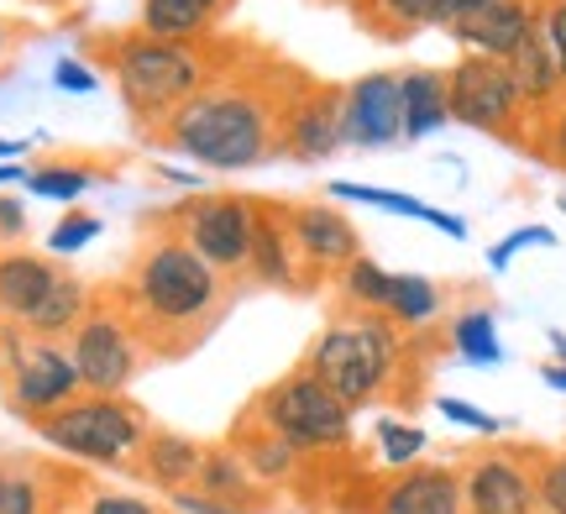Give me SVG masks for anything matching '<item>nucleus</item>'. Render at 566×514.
Masks as SVG:
<instances>
[{
  "label": "nucleus",
  "mask_w": 566,
  "mask_h": 514,
  "mask_svg": "<svg viewBox=\"0 0 566 514\" xmlns=\"http://www.w3.org/2000/svg\"><path fill=\"white\" fill-rule=\"evenodd\" d=\"M279 105H268L252 90H200L163 122L168 143L179 147L184 158H195L200 168H252L273 158L279 147Z\"/></svg>",
  "instance_id": "obj_1"
},
{
  "label": "nucleus",
  "mask_w": 566,
  "mask_h": 514,
  "mask_svg": "<svg viewBox=\"0 0 566 514\" xmlns=\"http://www.w3.org/2000/svg\"><path fill=\"white\" fill-rule=\"evenodd\" d=\"M126 289H132V310L147 321V331H158V336L163 331H179V347L226 300L221 268L205 263L179 231H153L142 242Z\"/></svg>",
  "instance_id": "obj_2"
},
{
  "label": "nucleus",
  "mask_w": 566,
  "mask_h": 514,
  "mask_svg": "<svg viewBox=\"0 0 566 514\" xmlns=\"http://www.w3.org/2000/svg\"><path fill=\"white\" fill-rule=\"evenodd\" d=\"M304 368L342 399L346 410H363L399 378L405 368V336L378 310H357V321H336L315 336Z\"/></svg>",
  "instance_id": "obj_3"
},
{
  "label": "nucleus",
  "mask_w": 566,
  "mask_h": 514,
  "mask_svg": "<svg viewBox=\"0 0 566 514\" xmlns=\"http://www.w3.org/2000/svg\"><path fill=\"white\" fill-rule=\"evenodd\" d=\"M210 59L195 42H163L147 32L116 38V84L137 122H168L189 95L205 90Z\"/></svg>",
  "instance_id": "obj_4"
},
{
  "label": "nucleus",
  "mask_w": 566,
  "mask_h": 514,
  "mask_svg": "<svg viewBox=\"0 0 566 514\" xmlns=\"http://www.w3.org/2000/svg\"><path fill=\"white\" fill-rule=\"evenodd\" d=\"M38 436L48 447H59L63 457H80L95 468H132L153 426L122 394H90V399H74L63 410L42 415Z\"/></svg>",
  "instance_id": "obj_5"
},
{
  "label": "nucleus",
  "mask_w": 566,
  "mask_h": 514,
  "mask_svg": "<svg viewBox=\"0 0 566 514\" xmlns=\"http://www.w3.org/2000/svg\"><path fill=\"white\" fill-rule=\"evenodd\" d=\"M252 420H263L294 452H342L352 441V410L325 389L310 368H294L252 405Z\"/></svg>",
  "instance_id": "obj_6"
},
{
  "label": "nucleus",
  "mask_w": 566,
  "mask_h": 514,
  "mask_svg": "<svg viewBox=\"0 0 566 514\" xmlns=\"http://www.w3.org/2000/svg\"><path fill=\"white\" fill-rule=\"evenodd\" d=\"M446 105H451V122L472 126V132H493V137H514V126L525 116L509 63L488 59V53H467L446 74Z\"/></svg>",
  "instance_id": "obj_7"
},
{
  "label": "nucleus",
  "mask_w": 566,
  "mask_h": 514,
  "mask_svg": "<svg viewBox=\"0 0 566 514\" xmlns=\"http://www.w3.org/2000/svg\"><path fill=\"white\" fill-rule=\"evenodd\" d=\"M179 237L200 252L210 268L237 273L252 263V237H258V200L242 195H195L179 210Z\"/></svg>",
  "instance_id": "obj_8"
},
{
  "label": "nucleus",
  "mask_w": 566,
  "mask_h": 514,
  "mask_svg": "<svg viewBox=\"0 0 566 514\" xmlns=\"http://www.w3.org/2000/svg\"><path fill=\"white\" fill-rule=\"evenodd\" d=\"M69 357L80 368V384L90 394H122L142 368V336L137 326L116 315V310L90 305L80 326H74V342H69Z\"/></svg>",
  "instance_id": "obj_9"
},
{
  "label": "nucleus",
  "mask_w": 566,
  "mask_h": 514,
  "mask_svg": "<svg viewBox=\"0 0 566 514\" xmlns=\"http://www.w3.org/2000/svg\"><path fill=\"white\" fill-rule=\"evenodd\" d=\"M467 514H541L535 499V457L525 452H478L462 468Z\"/></svg>",
  "instance_id": "obj_10"
},
{
  "label": "nucleus",
  "mask_w": 566,
  "mask_h": 514,
  "mask_svg": "<svg viewBox=\"0 0 566 514\" xmlns=\"http://www.w3.org/2000/svg\"><path fill=\"white\" fill-rule=\"evenodd\" d=\"M74 389H84V384H80V368H74L69 347H59V342L17 347V357H11V405L21 415H32V426H38L42 415L74 405Z\"/></svg>",
  "instance_id": "obj_11"
},
{
  "label": "nucleus",
  "mask_w": 566,
  "mask_h": 514,
  "mask_svg": "<svg viewBox=\"0 0 566 514\" xmlns=\"http://www.w3.org/2000/svg\"><path fill=\"white\" fill-rule=\"evenodd\" d=\"M342 143L363 147V153L405 143V95H399V74H363V80L346 84Z\"/></svg>",
  "instance_id": "obj_12"
},
{
  "label": "nucleus",
  "mask_w": 566,
  "mask_h": 514,
  "mask_svg": "<svg viewBox=\"0 0 566 514\" xmlns=\"http://www.w3.org/2000/svg\"><path fill=\"white\" fill-rule=\"evenodd\" d=\"M342 105H346V90H336V84L289 101L279 116V143L289 147L300 164L331 158V153L342 147Z\"/></svg>",
  "instance_id": "obj_13"
},
{
  "label": "nucleus",
  "mask_w": 566,
  "mask_h": 514,
  "mask_svg": "<svg viewBox=\"0 0 566 514\" xmlns=\"http://www.w3.org/2000/svg\"><path fill=\"white\" fill-rule=\"evenodd\" d=\"M289 231H294L304 268H336L342 273L352 258H363V237L336 206H294L289 210Z\"/></svg>",
  "instance_id": "obj_14"
},
{
  "label": "nucleus",
  "mask_w": 566,
  "mask_h": 514,
  "mask_svg": "<svg viewBox=\"0 0 566 514\" xmlns=\"http://www.w3.org/2000/svg\"><path fill=\"white\" fill-rule=\"evenodd\" d=\"M535 27H541V6H535V0H488L478 17H467L462 27H451V38L462 42L467 53L509 59Z\"/></svg>",
  "instance_id": "obj_15"
},
{
  "label": "nucleus",
  "mask_w": 566,
  "mask_h": 514,
  "mask_svg": "<svg viewBox=\"0 0 566 514\" xmlns=\"http://www.w3.org/2000/svg\"><path fill=\"white\" fill-rule=\"evenodd\" d=\"M378 514H462L457 468H405L378 499Z\"/></svg>",
  "instance_id": "obj_16"
},
{
  "label": "nucleus",
  "mask_w": 566,
  "mask_h": 514,
  "mask_svg": "<svg viewBox=\"0 0 566 514\" xmlns=\"http://www.w3.org/2000/svg\"><path fill=\"white\" fill-rule=\"evenodd\" d=\"M300 248H294V231H289V210L258 200V237H252V263L247 273L268 289H300Z\"/></svg>",
  "instance_id": "obj_17"
},
{
  "label": "nucleus",
  "mask_w": 566,
  "mask_h": 514,
  "mask_svg": "<svg viewBox=\"0 0 566 514\" xmlns=\"http://www.w3.org/2000/svg\"><path fill=\"white\" fill-rule=\"evenodd\" d=\"M200 489L195 494L205 499H221L231 510H247V514H263L268 510V489L252 478V468L242 462L237 447H205V462H200Z\"/></svg>",
  "instance_id": "obj_18"
},
{
  "label": "nucleus",
  "mask_w": 566,
  "mask_h": 514,
  "mask_svg": "<svg viewBox=\"0 0 566 514\" xmlns=\"http://www.w3.org/2000/svg\"><path fill=\"white\" fill-rule=\"evenodd\" d=\"M200 462H205V447L195 436L153 431L137 452V473L147 478V483H158L163 494H179V489H189V483L200 478Z\"/></svg>",
  "instance_id": "obj_19"
},
{
  "label": "nucleus",
  "mask_w": 566,
  "mask_h": 514,
  "mask_svg": "<svg viewBox=\"0 0 566 514\" xmlns=\"http://www.w3.org/2000/svg\"><path fill=\"white\" fill-rule=\"evenodd\" d=\"M84 315H90V289H84V279L59 273V279L48 284V294L21 315L17 326L32 331L38 342H59V336H74V326H80Z\"/></svg>",
  "instance_id": "obj_20"
},
{
  "label": "nucleus",
  "mask_w": 566,
  "mask_h": 514,
  "mask_svg": "<svg viewBox=\"0 0 566 514\" xmlns=\"http://www.w3.org/2000/svg\"><path fill=\"white\" fill-rule=\"evenodd\" d=\"M331 195L336 200H357V206H373V210H388V216H409V221H424V227L446 231L451 242H467V221L451 216V210H436L415 200V195H394V189H378V185H357V179H331Z\"/></svg>",
  "instance_id": "obj_21"
},
{
  "label": "nucleus",
  "mask_w": 566,
  "mask_h": 514,
  "mask_svg": "<svg viewBox=\"0 0 566 514\" xmlns=\"http://www.w3.org/2000/svg\"><path fill=\"white\" fill-rule=\"evenodd\" d=\"M226 0H142V32L163 42H195L205 38Z\"/></svg>",
  "instance_id": "obj_22"
},
{
  "label": "nucleus",
  "mask_w": 566,
  "mask_h": 514,
  "mask_svg": "<svg viewBox=\"0 0 566 514\" xmlns=\"http://www.w3.org/2000/svg\"><path fill=\"white\" fill-rule=\"evenodd\" d=\"M399 95H405V143H424L430 132H441L451 122L446 74H436V69H409L399 80Z\"/></svg>",
  "instance_id": "obj_23"
},
{
  "label": "nucleus",
  "mask_w": 566,
  "mask_h": 514,
  "mask_svg": "<svg viewBox=\"0 0 566 514\" xmlns=\"http://www.w3.org/2000/svg\"><path fill=\"white\" fill-rule=\"evenodd\" d=\"M509 74H514V90H520V101H525V111L530 105H546V101H556V90H562V69H556V59H551V48H546V38H541V27L530 32L514 53H509Z\"/></svg>",
  "instance_id": "obj_24"
},
{
  "label": "nucleus",
  "mask_w": 566,
  "mask_h": 514,
  "mask_svg": "<svg viewBox=\"0 0 566 514\" xmlns=\"http://www.w3.org/2000/svg\"><path fill=\"white\" fill-rule=\"evenodd\" d=\"M231 447L242 452V462L252 468V478L263 483V489H273V483H283V478H294V468H300V452L283 441V436H273L263 426V420H247L242 431L231 436Z\"/></svg>",
  "instance_id": "obj_25"
},
{
  "label": "nucleus",
  "mask_w": 566,
  "mask_h": 514,
  "mask_svg": "<svg viewBox=\"0 0 566 514\" xmlns=\"http://www.w3.org/2000/svg\"><path fill=\"white\" fill-rule=\"evenodd\" d=\"M53 279H59V268L48 263V258H38V252H6L0 258V310H11L21 321L48 294Z\"/></svg>",
  "instance_id": "obj_26"
},
{
  "label": "nucleus",
  "mask_w": 566,
  "mask_h": 514,
  "mask_svg": "<svg viewBox=\"0 0 566 514\" xmlns=\"http://www.w3.org/2000/svg\"><path fill=\"white\" fill-rule=\"evenodd\" d=\"M384 315L399 331H424L441 315V289L430 284L424 273H394V294H388Z\"/></svg>",
  "instance_id": "obj_27"
},
{
  "label": "nucleus",
  "mask_w": 566,
  "mask_h": 514,
  "mask_svg": "<svg viewBox=\"0 0 566 514\" xmlns=\"http://www.w3.org/2000/svg\"><path fill=\"white\" fill-rule=\"evenodd\" d=\"M451 347L462 352L467 363H478V368L504 363V342H499V326H493V310L488 305L462 310V315L451 321Z\"/></svg>",
  "instance_id": "obj_28"
},
{
  "label": "nucleus",
  "mask_w": 566,
  "mask_h": 514,
  "mask_svg": "<svg viewBox=\"0 0 566 514\" xmlns=\"http://www.w3.org/2000/svg\"><path fill=\"white\" fill-rule=\"evenodd\" d=\"M342 279V294H346V305L352 310H378L384 315L388 310V294H394V273H388L384 263H373V258H352V263L336 273Z\"/></svg>",
  "instance_id": "obj_29"
},
{
  "label": "nucleus",
  "mask_w": 566,
  "mask_h": 514,
  "mask_svg": "<svg viewBox=\"0 0 566 514\" xmlns=\"http://www.w3.org/2000/svg\"><path fill=\"white\" fill-rule=\"evenodd\" d=\"M441 6L446 0H367L363 17H373V27L388 32V38H409V32H420V27H436V21H441Z\"/></svg>",
  "instance_id": "obj_30"
},
{
  "label": "nucleus",
  "mask_w": 566,
  "mask_h": 514,
  "mask_svg": "<svg viewBox=\"0 0 566 514\" xmlns=\"http://www.w3.org/2000/svg\"><path fill=\"white\" fill-rule=\"evenodd\" d=\"M424 441L430 436L420 426H405V420H378V452H384L388 468H409L424 457Z\"/></svg>",
  "instance_id": "obj_31"
},
{
  "label": "nucleus",
  "mask_w": 566,
  "mask_h": 514,
  "mask_svg": "<svg viewBox=\"0 0 566 514\" xmlns=\"http://www.w3.org/2000/svg\"><path fill=\"white\" fill-rule=\"evenodd\" d=\"M535 499L541 514H566V452H535Z\"/></svg>",
  "instance_id": "obj_32"
},
{
  "label": "nucleus",
  "mask_w": 566,
  "mask_h": 514,
  "mask_svg": "<svg viewBox=\"0 0 566 514\" xmlns=\"http://www.w3.org/2000/svg\"><path fill=\"white\" fill-rule=\"evenodd\" d=\"M27 189H38L48 200H80L90 189V168H38L27 174Z\"/></svg>",
  "instance_id": "obj_33"
},
{
  "label": "nucleus",
  "mask_w": 566,
  "mask_h": 514,
  "mask_svg": "<svg viewBox=\"0 0 566 514\" xmlns=\"http://www.w3.org/2000/svg\"><path fill=\"white\" fill-rule=\"evenodd\" d=\"M525 248H556V231H546V227H520L514 237H504L499 248H488V268H493V273H504V268L514 263V258H520Z\"/></svg>",
  "instance_id": "obj_34"
},
{
  "label": "nucleus",
  "mask_w": 566,
  "mask_h": 514,
  "mask_svg": "<svg viewBox=\"0 0 566 514\" xmlns=\"http://www.w3.org/2000/svg\"><path fill=\"white\" fill-rule=\"evenodd\" d=\"M95 231H101V221L95 216H84V210H74V216H63L59 227L48 231V248L53 252H80L95 242Z\"/></svg>",
  "instance_id": "obj_35"
},
{
  "label": "nucleus",
  "mask_w": 566,
  "mask_h": 514,
  "mask_svg": "<svg viewBox=\"0 0 566 514\" xmlns=\"http://www.w3.org/2000/svg\"><path fill=\"white\" fill-rule=\"evenodd\" d=\"M436 410H441L451 426H467V431H478V436H499V431H504V420H493L488 410L467 405V399H436Z\"/></svg>",
  "instance_id": "obj_36"
},
{
  "label": "nucleus",
  "mask_w": 566,
  "mask_h": 514,
  "mask_svg": "<svg viewBox=\"0 0 566 514\" xmlns=\"http://www.w3.org/2000/svg\"><path fill=\"white\" fill-rule=\"evenodd\" d=\"M541 38H546L551 59H556V69L566 80V0H546L541 6Z\"/></svg>",
  "instance_id": "obj_37"
},
{
  "label": "nucleus",
  "mask_w": 566,
  "mask_h": 514,
  "mask_svg": "<svg viewBox=\"0 0 566 514\" xmlns=\"http://www.w3.org/2000/svg\"><path fill=\"white\" fill-rule=\"evenodd\" d=\"M0 514H42V504H38V483H32V478H6V494H0Z\"/></svg>",
  "instance_id": "obj_38"
},
{
  "label": "nucleus",
  "mask_w": 566,
  "mask_h": 514,
  "mask_svg": "<svg viewBox=\"0 0 566 514\" xmlns=\"http://www.w3.org/2000/svg\"><path fill=\"white\" fill-rule=\"evenodd\" d=\"M168 499H174V514H247V510H231V504H221V499L195 494V489H179V494H168Z\"/></svg>",
  "instance_id": "obj_39"
},
{
  "label": "nucleus",
  "mask_w": 566,
  "mask_h": 514,
  "mask_svg": "<svg viewBox=\"0 0 566 514\" xmlns=\"http://www.w3.org/2000/svg\"><path fill=\"white\" fill-rule=\"evenodd\" d=\"M90 514H158V510L137 494H101L95 504H90Z\"/></svg>",
  "instance_id": "obj_40"
},
{
  "label": "nucleus",
  "mask_w": 566,
  "mask_h": 514,
  "mask_svg": "<svg viewBox=\"0 0 566 514\" xmlns=\"http://www.w3.org/2000/svg\"><path fill=\"white\" fill-rule=\"evenodd\" d=\"M53 84H59V90H74V95H90V90H95V74H90L84 63L63 59L59 69H53Z\"/></svg>",
  "instance_id": "obj_41"
},
{
  "label": "nucleus",
  "mask_w": 566,
  "mask_h": 514,
  "mask_svg": "<svg viewBox=\"0 0 566 514\" xmlns=\"http://www.w3.org/2000/svg\"><path fill=\"white\" fill-rule=\"evenodd\" d=\"M21 231H27V210H21V200H6V195H0V237L17 242Z\"/></svg>",
  "instance_id": "obj_42"
},
{
  "label": "nucleus",
  "mask_w": 566,
  "mask_h": 514,
  "mask_svg": "<svg viewBox=\"0 0 566 514\" xmlns=\"http://www.w3.org/2000/svg\"><path fill=\"white\" fill-rule=\"evenodd\" d=\"M483 6H488V0H446V6H441V21H436V27H446V32H451V27H462L467 17H478Z\"/></svg>",
  "instance_id": "obj_43"
},
{
  "label": "nucleus",
  "mask_w": 566,
  "mask_h": 514,
  "mask_svg": "<svg viewBox=\"0 0 566 514\" xmlns=\"http://www.w3.org/2000/svg\"><path fill=\"white\" fill-rule=\"evenodd\" d=\"M546 158L556 168H566V111L551 122V132H546Z\"/></svg>",
  "instance_id": "obj_44"
},
{
  "label": "nucleus",
  "mask_w": 566,
  "mask_h": 514,
  "mask_svg": "<svg viewBox=\"0 0 566 514\" xmlns=\"http://www.w3.org/2000/svg\"><path fill=\"white\" fill-rule=\"evenodd\" d=\"M541 378H546L551 389H562V394H566V363H546V368H541Z\"/></svg>",
  "instance_id": "obj_45"
},
{
  "label": "nucleus",
  "mask_w": 566,
  "mask_h": 514,
  "mask_svg": "<svg viewBox=\"0 0 566 514\" xmlns=\"http://www.w3.org/2000/svg\"><path fill=\"white\" fill-rule=\"evenodd\" d=\"M32 143H17V137H0V164H11V158H21Z\"/></svg>",
  "instance_id": "obj_46"
},
{
  "label": "nucleus",
  "mask_w": 566,
  "mask_h": 514,
  "mask_svg": "<svg viewBox=\"0 0 566 514\" xmlns=\"http://www.w3.org/2000/svg\"><path fill=\"white\" fill-rule=\"evenodd\" d=\"M17 179H21L17 164H0V185H17Z\"/></svg>",
  "instance_id": "obj_47"
},
{
  "label": "nucleus",
  "mask_w": 566,
  "mask_h": 514,
  "mask_svg": "<svg viewBox=\"0 0 566 514\" xmlns=\"http://www.w3.org/2000/svg\"><path fill=\"white\" fill-rule=\"evenodd\" d=\"M551 347H556V352L566 357V331H551Z\"/></svg>",
  "instance_id": "obj_48"
},
{
  "label": "nucleus",
  "mask_w": 566,
  "mask_h": 514,
  "mask_svg": "<svg viewBox=\"0 0 566 514\" xmlns=\"http://www.w3.org/2000/svg\"><path fill=\"white\" fill-rule=\"evenodd\" d=\"M0 494H6V473H0Z\"/></svg>",
  "instance_id": "obj_49"
},
{
  "label": "nucleus",
  "mask_w": 566,
  "mask_h": 514,
  "mask_svg": "<svg viewBox=\"0 0 566 514\" xmlns=\"http://www.w3.org/2000/svg\"><path fill=\"white\" fill-rule=\"evenodd\" d=\"M562 210H566V195H562Z\"/></svg>",
  "instance_id": "obj_50"
},
{
  "label": "nucleus",
  "mask_w": 566,
  "mask_h": 514,
  "mask_svg": "<svg viewBox=\"0 0 566 514\" xmlns=\"http://www.w3.org/2000/svg\"><path fill=\"white\" fill-rule=\"evenodd\" d=\"M0 48H6V38H0Z\"/></svg>",
  "instance_id": "obj_51"
},
{
  "label": "nucleus",
  "mask_w": 566,
  "mask_h": 514,
  "mask_svg": "<svg viewBox=\"0 0 566 514\" xmlns=\"http://www.w3.org/2000/svg\"><path fill=\"white\" fill-rule=\"evenodd\" d=\"M158 514H163V510H158ZM168 514H174V510H168Z\"/></svg>",
  "instance_id": "obj_52"
}]
</instances>
